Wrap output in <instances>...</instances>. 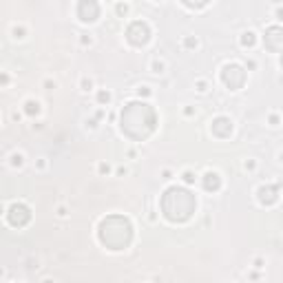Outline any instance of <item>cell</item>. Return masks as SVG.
<instances>
[{
  "mask_svg": "<svg viewBox=\"0 0 283 283\" xmlns=\"http://www.w3.org/2000/svg\"><path fill=\"white\" fill-rule=\"evenodd\" d=\"M7 219L13 228H22V226H27L29 221H31V210L24 204H13L7 213Z\"/></svg>",
  "mask_w": 283,
  "mask_h": 283,
  "instance_id": "6",
  "label": "cell"
},
{
  "mask_svg": "<svg viewBox=\"0 0 283 283\" xmlns=\"http://www.w3.org/2000/svg\"><path fill=\"white\" fill-rule=\"evenodd\" d=\"M277 18L283 20V9H277Z\"/></svg>",
  "mask_w": 283,
  "mask_h": 283,
  "instance_id": "19",
  "label": "cell"
},
{
  "mask_svg": "<svg viewBox=\"0 0 283 283\" xmlns=\"http://www.w3.org/2000/svg\"><path fill=\"white\" fill-rule=\"evenodd\" d=\"M202 184H204V190H208V193H217V190L221 188V177L217 173L208 171L202 177Z\"/></svg>",
  "mask_w": 283,
  "mask_h": 283,
  "instance_id": "11",
  "label": "cell"
},
{
  "mask_svg": "<svg viewBox=\"0 0 283 283\" xmlns=\"http://www.w3.org/2000/svg\"><path fill=\"white\" fill-rule=\"evenodd\" d=\"M97 100L102 102V104H104V102H109L111 100V95H109V91H100V93H97Z\"/></svg>",
  "mask_w": 283,
  "mask_h": 283,
  "instance_id": "14",
  "label": "cell"
},
{
  "mask_svg": "<svg viewBox=\"0 0 283 283\" xmlns=\"http://www.w3.org/2000/svg\"><path fill=\"white\" fill-rule=\"evenodd\" d=\"M159 206H162V215L168 221H173V224H184V221H188L193 217L195 208H197V199H195V195L190 193L188 188L171 186V188L164 190Z\"/></svg>",
  "mask_w": 283,
  "mask_h": 283,
  "instance_id": "2",
  "label": "cell"
},
{
  "mask_svg": "<svg viewBox=\"0 0 283 283\" xmlns=\"http://www.w3.org/2000/svg\"><path fill=\"white\" fill-rule=\"evenodd\" d=\"M184 182H186V184H193V182H195V175L190 173V171H186V173H184Z\"/></svg>",
  "mask_w": 283,
  "mask_h": 283,
  "instance_id": "15",
  "label": "cell"
},
{
  "mask_svg": "<svg viewBox=\"0 0 283 283\" xmlns=\"http://www.w3.org/2000/svg\"><path fill=\"white\" fill-rule=\"evenodd\" d=\"M16 164H18V166H20V164H22V157H20V155L13 157V166H16Z\"/></svg>",
  "mask_w": 283,
  "mask_h": 283,
  "instance_id": "18",
  "label": "cell"
},
{
  "mask_svg": "<svg viewBox=\"0 0 283 283\" xmlns=\"http://www.w3.org/2000/svg\"><path fill=\"white\" fill-rule=\"evenodd\" d=\"M255 42H257V38H255V33L252 31L241 35V44H244V47H255Z\"/></svg>",
  "mask_w": 283,
  "mask_h": 283,
  "instance_id": "13",
  "label": "cell"
},
{
  "mask_svg": "<svg viewBox=\"0 0 283 283\" xmlns=\"http://www.w3.org/2000/svg\"><path fill=\"white\" fill-rule=\"evenodd\" d=\"M97 237L109 250H124L133 241V224L122 215H109L100 221Z\"/></svg>",
  "mask_w": 283,
  "mask_h": 283,
  "instance_id": "3",
  "label": "cell"
},
{
  "mask_svg": "<svg viewBox=\"0 0 283 283\" xmlns=\"http://www.w3.org/2000/svg\"><path fill=\"white\" fill-rule=\"evenodd\" d=\"M120 128L133 142H144L157 128V113L146 102H128L120 113Z\"/></svg>",
  "mask_w": 283,
  "mask_h": 283,
  "instance_id": "1",
  "label": "cell"
},
{
  "mask_svg": "<svg viewBox=\"0 0 283 283\" xmlns=\"http://www.w3.org/2000/svg\"><path fill=\"white\" fill-rule=\"evenodd\" d=\"M126 40L133 44V47H144V44L151 40V29H148V24L142 22V20L131 22L126 29Z\"/></svg>",
  "mask_w": 283,
  "mask_h": 283,
  "instance_id": "4",
  "label": "cell"
},
{
  "mask_svg": "<svg viewBox=\"0 0 283 283\" xmlns=\"http://www.w3.org/2000/svg\"><path fill=\"white\" fill-rule=\"evenodd\" d=\"M24 111H27V115H38L40 104H38V102H33V100H29L27 104H24Z\"/></svg>",
  "mask_w": 283,
  "mask_h": 283,
  "instance_id": "12",
  "label": "cell"
},
{
  "mask_svg": "<svg viewBox=\"0 0 283 283\" xmlns=\"http://www.w3.org/2000/svg\"><path fill=\"white\" fill-rule=\"evenodd\" d=\"M279 199V186H261L259 188V202L264 206H272Z\"/></svg>",
  "mask_w": 283,
  "mask_h": 283,
  "instance_id": "10",
  "label": "cell"
},
{
  "mask_svg": "<svg viewBox=\"0 0 283 283\" xmlns=\"http://www.w3.org/2000/svg\"><path fill=\"white\" fill-rule=\"evenodd\" d=\"M78 18L82 22H95L100 18V4L95 0H82L78 2Z\"/></svg>",
  "mask_w": 283,
  "mask_h": 283,
  "instance_id": "7",
  "label": "cell"
},
{
  "mask_svg": "<svg viewBox=\"0 0 283 283\" xmlns=\"http://www.w3.org/2000/svg\"><path fill=\"white\" fill-rule=\"evenodd\" d=\"M186 47H197V40H195V38H186Z\"/></svg>",
  "mask_w": 283,
  "mask_h": 283,
  "instance_id": "16",
  "label": "cell"
},
{
  "mask_svg": "<svg viewBox=\"0 0 283 283\" xmlns=\"http://www.w3.org/2000/svg\"><path fill=\"white\" fill-rule=\"evenodd\" d=\"M264 42L270 51H279L283 49V27L275 24V27H268L266 35H264Z\"/></svg>",
  "mask_w": 283,
  "mask_h": 283,
  "instance_id": "8",
  "label": "cell"
},
{
  "mask_svg": "<svg viewBox=\"0 0 283 283\" xmlns=\"http://www.w3.org/2000/svg\"><path fill=\"white\" fill-rule=\"evenodd\" d=\"M281 66H283V55H281Z\"/></svg>",
  "mask_w": 283,
  "mask_h": 283,
  "instance_id": "20",
  "label": "cell"
},
{
  "mask_svg": "<svg viewBox=\"0 0 283 283\" xmlns=\"http://www.w3.org/2000/svg\"><path fill=\"white\" fill-rule=\"evenodd\" d=\"M44 283H53V281H44Z\"/></svg>",
  "mask_w": 283,
  "mask_h": 283,
  "instance_id": "21",
  "label": "cell"
},
{
  "mask_svg": "<svg viewBox=\"0 0 283 283\" xmlns=\"http://www.w3.org/2000/svg\"><path fill=\"white\" fill-rule=\"evenodd\" d=\"M210 128H213V133L217 137H230L233 135V122H230V117H215Z\"/></svg>",
  "mask_w": 283,
  "mask_h": 283,
  "instance_id": "9",
  "label": "cell"
},
{
  "mask_svg": "<svg viewBox=\"0 0 283 283\" xmlns=\"http://www.w3.org/2000/svg\"><path fill=\"white\" fill-rule=\"evenodd\" d=\"M126 11H128L126 4H117V13H120V16H122V13H126Z\"/></svg>",
  "mask_w": 283,
  "mask_h": 283,
  "instance_id": "17",
  "label": "cell"
},
{
  "mask_svg": "<svg viewBox=\"0 0 283 283\" xmlns=\"http://www.w3.org/2000/svg\"><path fill=\"white\" fill-rule=\"evenodd\" d=\"M221 80H224V84L228 86L230 91L241 89V86H244V82H246L244 66H239V64H226L224 71H221Z\"/></svg>",
  "mask_w": 283,
  "mask_h": 283,
  "instance_id": "5",
  "label": "cell"
}]
</instances>
